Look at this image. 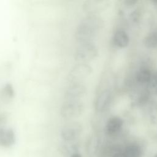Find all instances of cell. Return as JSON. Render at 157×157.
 I'll return each instance as SVG.
<instances>
[{"label": "cell", "instance_id": "11", "mask_svg": "<svg viewBox=\"0 0 157 157\" xmlns=\"http://www.w3.org/2000/svg\"><path fill=\"white\" fill-rule=\"evenodd\" d=\"M129 42V36L124 30H117L114 34L113 42L117 47L120 48H124L128 46Z\"/></svg>", "mask_w": 157, "mask_h": 157}, {"label": "cell", "instance_id": "10", "mask_svg": "<svg viewBox=\"0 0 157 157\" xmlns=\"http://www.w3.org/2000/svg\"><path fill=\"white\" fill-rule=\"evenodd\" d=\"M123 124V121L120 117H112L107 121L105 126V131L110 135L114 134L121 129Z\"/></svg>", "mask_w": 157, "mask_h": 157}, {"label": "cell", "instance_id": "12", "mask_svg": "<svg viewBox=\"0 0 157 157\" xmlns=\"http://www.w3.org/2000/svg\"><path fill=\"white\" fill-rule=\"evenodd\" d=\"M142 155L141 147L136 144L128 145L123 150L121 157H140Z\"/></svg>", "mask_w": 157, "mask_h": 157}, {"label": "cell", "instance_id": "3", "mask_svg": "<svg viewBox=\"0 0 157 157\" xmlns=\"http://www.w3.org/2000/svg\"><path fill=\"white\" fill-rule=\"evenodd\" d=\"M84 109V104L81 101L66 100L61 106L60 114L63 118L71 120L80 116Z\"/></svg>", "mask_w": 157, "mask_h": 157}, {"label": "cell", "instance_id": "5", "mask_svg": "<svg viewBox=\"0 0 157 157\" xmlns=\"http://www.w3.org/2000/svg\"><path fill=\"white\" fill-rule=\"evenodd\" d=\"M91 72V67L86 63H78L74 65L70 70L67 79L72 83L80 82V81L86 78Z\"/></svg>", "mask_w": 157, "mask_h": 157}, {"label": "cell", "instance_id": "18", "mask_svg": "<svg viewBox=\"0 0 157 157\" xmlns=\"http://www.w3.org/2000/svg\"><path fill=\"white\" fill-rule=\"evenodd\" d=\"M154 157H157V154H156L155 155V156Z\"/></svg>", "mask_w": 157, "mask_h": 157}, {"label": "cell", "instance_id": "9", "mask_svg": "<svg viewBox=\"0 0 157 157\" xmlns=\"http://www.w3.org/2000/svg\"><path fill=\"white\" fill-rule=\"evenodd\" d=\"M111 99V92L109 90L101 91L95 101V109L98 112L104 111L109 105Z\"/></svg>", "mask_w": 157, "mask_h": 157}, {"label": "cell", "instance_id": "8", "mask_svg": "<svg viewBox=\"0 0 157 157\" xmlns=\"http://www.w3.org/2000/svg\"><path fill=\"white\" fill-rule=\"evenodd\" d=\"M16 141L14 131L10 128H0V145L4 147H9L13 145Z\"/></svg>", "mask_w": 157, "mask_h": 157}, {"label": "cell", "instance_id": "2", "mask_svg": "<svg viewBox=\"0 0 157 157\" xmlns=\"http://www.w3.org/2000/svg\"><path fill=\"white\" fill-rule=\"evenodd\" d=\"M98 52L96 45L91 42L80 43L74 52V58L78 63H86L94 59Z\"/></svg>", "mask_w": 157, "mask_h": 157}, {"label": "cell", "instance_id": "6", "mask_svg": "<svg viewBox=\"0 0 157 157\" xmlns=\"http://www.w3.org/2000/svg\"><path fill=\"white\" fill-rule=\"evenodd\" d=\"M86 92V87L80 82L72 83L66 90L64 98L66 100L80 101Z\"/></svg>", "mask_w": 157, "mask_h": 157}, {"label": "cell", "instance_id": "7", "mask_svg": "<svg viewBox=\"0 0 157 157\" xmlns=\"http://www.w3.org/2000/svg\"><path fill=\"white\" fill-rule=\"evenodd\" d=\"M110 6V1L106 0H88L83 4V10L89 15L101 12L107 9Z\"/></svg>", "mask_w": 157, "mask_h": 157}, {"label": "cell", "instance_id": "4", "mask_svg": "<svg viewBox=\"0 0 157 157\" xmlns=\"http://www.w3.org/2000/svg\"><path fill=\"white\" fill-rule=\"evenodd\" d=\"M83 128L82 124L75 121L66 123L61 129V137L66 142L75 140L82 134Z\"/></svg>", "mask_w": 157, "mask_h": 157}, {"label": "cell", "instance_id": "16", "mask_svg": "<svg viewBox=\"0 0 157 157\" xmlns=\"http://www.w3.org/2000/svg\"><path fill=\"white\" fill-rule=\"evenodd\" d=\"M99 145L98 139L96 137H91L87 144V151L89 154L93 155L98 149Z\"/></svg>", "mask_w": 157, "mask_h": 157}, {"label": "cell", "instance_id": "17", "mask_svg": "<svg viewBox=\"0 0 157 157\" xmlns=\"http://www.w3.org/2000/svg\"><path fill=\"white\" fill-rule=\"evenodd\" d=\"M69 157H82V155L78 151H75L70 155Z\"/></svg>", "mask_w": 157, "mask_h": 157}, {"label": "cell", "instance_id": "14", "mask_svg": "<svg viewBox=\"0 0 157 157\" xmlns=\"http://www.w3.org/2000/svg\"><path fill=\"white\" fill-rule=\"evenodd\" d=\"M145 45L149 48L157 47V31L149 33L144 39Z\"/></svg>", "mask_w": 157, "mask_h": 157}, {"label": "cell", "instance_id": "15", "mask_svg": "<svg viewBox=\"0 0 157 157\" xmlns=\"http://www.w3.org/2000/svg\"><path fill=\"white\" fill-rule=\"evenodd\" d=\"M14 90L10 83H7L4 85L2 90V98L6 101H9L14 96Z\"/></svg>", "mask_w": 157, "mask_h": 157}, {"label": "cell", "instance_id": "13", "mask_svg": "<svg viewBox=\"0 0 157 157\" xmlns=\"http://www.w3.org/2000/svg\"><path fill=\"white\" fill-rule=\"evenodd\" d=\"M153 75L150 70L147 68H143L137 72L136 79L140 83H149Z\"/></svg>", "mask_w": 157, "mask_h": 157}, {"label": "cell", "instance_id": "1", "mask_svg": "<svg viewBox=\"0 0 157 157\" xmlns=\"http://www.w3.org/2000/svg\"><path fill=\"white\" fill-rule=\"evenodd\" d=\"M102 26V20L95 15L85 17L76 28L75 39L80 43L91 42L98 34Z\"/></svg>", "mask_w": 157, "mask_h": 157}]
</instances>
